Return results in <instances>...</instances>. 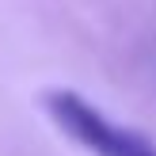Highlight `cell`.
<instances>
[{
    "label": "cell",
    "mask_w": 156,
    "mask_h": 156,
    "mask_svg": "<svg viewBox=\"0 0 156 156\" xmlns=\"http://www.w3.org/2000/svg\"><path fill=\"white\" fill-rule=\"evenodd\" d=\"M42 107L61 133H69L76 145H84L91 156H156V145L145 133L111 122L99 107H91L73 88L42 91Z\"/></svg>",
    "instance_id": "obj_1"
}]
</instances>
